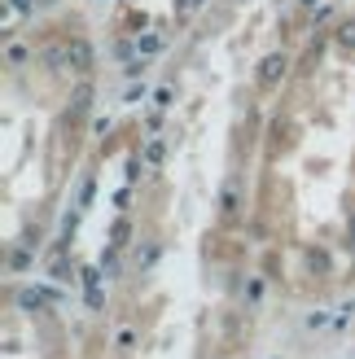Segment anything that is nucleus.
Listing matches in <instances>:
<instances>
[{"label": "nucleus", "mask_w": 355, "mask_h": 359, "mask_svg": "<svg viewBox=\"0 0 355 359\" xmlns=\"http://www.w3.org/2000/svg\"><path fill=\"white\" fill-rule=\"evenodd\" d=\"M66 53H70V70H88V66H93V48H88V40H70Z\"/></svg>", "instance_id": "f03ea898"}, {"label": "nucleus", "mask_w": 355, "mask_h": 359, "mask_svg": "<svg viewBox=\"0 0 355 359\" xmlns=\"http://www.w3.org/2000/svg\"><path fill=\"white\" fill-rule=\"evenodd\" d=\"M53 298H62V294H53V290H35V285H27V290H18V307H22V311H40L44 302H53Z\"/></svg>", "instance_id": "f257e3e1"}, {"label": "nucleus", "mask_w": 355, "mask_h": 359, "mask_svg": "<svg viewBox=\"0 0 355 359\" xmlns=\"http://www.w3.org/2000/svg\"><path fill=\"white\" fill-rule=\"evenodd\" d=\"M338 44L342 48H355V22H342L338 27Z\"/></svg>", "instance_id": "39448f33"}, {"label": "nucleus", "mask_w": 355, "mask_h": 359, "mask_svg": "<svg viewBox=\"0 0 355 359\" xmlns=\"http://www.w3.org/2000/svg\"><path fill=\"white\" fill-rule=\"evenodd\" d=\"M303 5H316V0H303Z\"/></svg>", "instance_id": "1a4fd4ad"}, {"label": "nucleus", "mask_w": 355, "mask_h": 359, "mask_svg": "<svg viewBox=\"0 0 355 359\" xmlns=\"http://www.w3.org/2000/svg\"><path fill=\"white\" fill-rule=\"evenodd\" d=\"M281 75H286V57H281V53H272V57L259 62V79H263V83H276Z\"/></svg>", "instance_id": "7ed1b4c3"}, {"label": "nucleus", "mask_w": 355, "mask_h": 359, "mask_svg": "<svg viewBox=\"0 0 355 359\" xmlns=\"http://www.w3.org/2000/svg\"><path fill=\"white\" fill-rule=\"evenodd\" d=\"M88 105H93V88H88V83H83V88H79V93H75V101H70V114H83V110H88Z\"/></svg>", "instance_id": "20e7f679"}, {"label": "nucleus", "mask_w": 355, "mask_h": 359, "mask_svg": "<svg viewBox=\"0 0 355 359\" xmlns=\"http://www.w3.org/2000/svg\"><path fill=\"white\" fill-rule=\"evenodd\" d=\"M351 241H355V215H351Z\"/></svg>", "instance_id": "6e6552de"}, {"label": "nucleus", "mask_w": 355, "mask_h": 359, "mask_svg": "<svg viewBox=\"0 0 355 359\" xmlns=\"http://www.w3.org/2000/svg\"><path fill=\"white\" fill-rule=\"evenodd\" d=\"M163 48V40H158V35H145V40H140V53H158Z\"/></svg>", "instance_id": "423d86ee"}, {"label": "nucleus", "mask_w": 355, "mask_h": 359, "mask_svg": "<svg viewBox=\"0 0 355 359\" xmlns=\"http://www.w3.org/2000/svg\"><path fill=\"white\" fill-rule=\"evenodd\" d=\"M158 259V245H145V250H140V267H149Z\"/></svg>", "instance_id": "0eeeda50"}]
</instances>
